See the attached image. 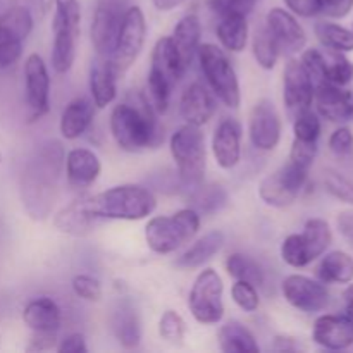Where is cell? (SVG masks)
<instances>
[{
    "label": "cell",
    "instance_id": "6",
    "mask_svg": "<svg viewBox=\"0 0 353 353\" xmlns=\"http://www.w3.org/2000/svg\"><path fill=\"white\" fill-rule=\"evenodd\" d=\"M196 57L210 92L226 107L238 109L241 102L240 81L226 52L214 43H203L199 47Z\"/></svg>",
    "mask_w": 353,
    "mask_h": 353
},
{
    "label": "cell",
    "instance_id": "42",
    "mask_svg": "<svg viewBox=\"0 0 353 353\" xmlns=\"http://www.w3.org/2000/svg\"><path fill=\"white\" fill-rule=\"evenodd\" d=\"M23 43L24 40L0 24V71L12 68L19 61L23 54Z\"/></svg>",
    "mask_w": 353,
    "mask_h": 353
},
{
    "label": "cell",
    "instance_id": "54",
    "mask_svg": "<svg viewBox=\"0 0 353 353\" xmlns=\"http://www.w3.org/2000/svg\"><path fill=\"white\" fill-rule=\"evenodd\" d=\"M57 352L61 353H86L88 347H86V340L81 333H71L61 340L57 345Z\"/></svg>",
    "mask_w": 353,
    "mask_h": 353
},
{
    "label": "cell",
    "instance_id": "53",
    "mask_svg": "<svg viewBox=\"0 0 353 353\" xmlns=\"http://www.w3.org/2000/svg\"><path fill=\"white\" fill-rule=\"evenodd\" d=\"M286 7L292 14L300 17H316L321 14L317 0H285Z\"/></svg>",
    "mask_w": 353,
    "mask_h": 353
},
{
    "label": "cell",
    "instance_id": "7",
    "mask_svg": "<svg viewBox=\"0 0 353 353\" xmlns=\"http://www.w3.org/2000/svg\"><path fill=\"white\" fill-rule=\"evenodd\" d=\"M224 283L217 271L203 269L193 281L188 295V309L200 324H217L224 317Z\"/></svg>",
    "mask_w": 353,
    "mask_h": 353
},
{
    "label": "cell",
    "instance_id": "26",
    "mask_svg": "<svg viewBox=\"0 0 353 353\" xmlns=\"http://www.w3.org/2000/svg\"><path fill=\"white\" fill-rule=\"evenodd\" d=\"M150 71L157 72L164 79H168L172 86L178 85L179 79L186 74V65L183 64L171 37L159 38L152 50V64Z\"/></svg>",
    "mask_w": 353,
    "mask_h": 353
},
{
    "label": "cell",
    "instance_id": "13",
    "mask_svg": "<svg viewBox=\"0 0 353 353\" xmlns=\"http://www.w3.org/2000/svg\"><path fill=\"white\" fill-rule=\"evenodd\" d=\"M283 123L274 103L268 99L259 100L248 117V137L257 150L271 152L281 141Z\"/></svg>",
    "mask_w": 353,
    "mask_h": 353
},
{
    "label": "cell",
    "instance_id": "17",
    "mask_svg": "<svg viewBox=\"0 0 353 353\" xmlns=\"http://www.w3.org/2000/svg\"><path fill=\"white\" fill-rule=\"evenodd\" d=\"M241 124L233 117L219 121L212 134V154L217 165L226 171L236 168L241 161Z\"/></svg>",
    "mask_w": 353,
    "mask_h": 353
},
{
    "label": "cell",
    "instance_id": "28",
    "mask_svg": "<svg viewBox=\"0 0 353 353\" xmlns=\"http://www.w3.org/2000/svg\"><path fill=\"white\" fill-rule=\"evenodd\" d=\"M54 30V43H52L50 62L57 74H65L71 71L78 54V40L81 30L79 28H52Z\"/></svg>",
    "mask_w": 353,
    "mask_h": 353
},
{
    "label": "cell",
    "instance_id": "40",
    "mask_svg": "<svg viewBox=\"0 0 353 353\" xmlns=\"http://www.w3.org/2000/svg\"><path fill=\"white\" fill-rule=\"evenodd\" d=\"M0 24L16 33L21 40H26L33 30V16L28 7L14 6L0 16Z\"/></svg>",
    "mask_w": 353,
    "mask_h": 353
},
{
    "label": "cell",
    "instance_id": "58",
    "mask_svg": "<svg viewBox=\"0 0 353 353\" xmlns=\"http://www.w3.org/2000/svg\"><path fill=\"white\" fill-rule=\"evenodd\" d=\"M186 0H152V3H154V7L157 10H162V12H168V10H172L176 9V7H179L181 3H185Z\"/></svg>",
    "mask_w": 353,
    "mask_h": 353
},
{
    "label": "cell",
    "instance_id": "2",
    "mask_svg": "<svg viewBox=\"0 0 353 353\" xmlns=\"http://www.w3.org/2000/svg\"><path fill=\"white\" fill-rule=\"evenodd\" d=\"M157 117L159 114L152 109L143 93H137L131 102L114 107L109 126L117 147L124 152H140L161 145L164 128Z\"/></svg>",
    "mask_w": 353,
    "mask_h": 353
},
{
    "label": "cell",
    "instance_id": "32",
    "mask_svg": "<svg viewBox=\"0 0 353 353\" xmlns=\"http://www.w3.org/2000/svg\"><path fill=\"white\" fill-rule=\"evenodd\" d=\"M217 340H219V347L224 353H259L257 340L252 334L248 327L238 321H230L224 326H221L219 333H217Z\"/></svg>",
    "mask_w": 353,
    "mask_h": 353
},
{
    "label": "cell",
    "instance_id": "11",
    "mask_svg": "<svg viewBox=\"0 0 353 353\" xmlns=\"http://www.w3.org/2000/svg\"><path fill=\"white\" fill-rule=\"evenodd\" d=\"M281 293L286 302L305 314L323 312L331 302L326 283L303 274H290L283 279Z\"/></svg>",
    "mask_w": 353,
    "mask_h": 353
},
{
    "label": "cell",
    "instance_id": "20",
    "mask_svg": "<svg viewBox=\"0 0 353 353\" xmlns=\"http://www.w3.org/2000/svg\"><path fill=\"white\" fill-rule=\"evenodd\" d=\"M64 169L69 186L83 190L92 186L99 179L102 162L99 155L90 148H72L65 154Z\"/></svg>",
    "mask_w": 353,
    "mask_h": 353
},
{
    "label": "cell",
    "instance_id": "3",
    "mask_svg": "<svg viewBox=\"0 0 353 353\" xmlns=\"http://www.w3.org/2000/svg\"><path fill=\"white\" fill-rule=\"evenodd\" d=\"M88 209L100 217L117 221H141L157 207L154 193L140 185H119L86 196Z\"/></svg>",
    "mask_w": 353,
    "mask_h": 353
},
{
    "label": "cell",
    "instance_id": "38",
    "mask_svg": "<svg viewBox=\"0 0 353 353\" xmlns=\"http://www.w3.org/2000/svg\"><path fill=\"white\" fill-rule=\"evenodd\" d=\"M252 52H254L255 61H257V64L262 69L271 71V69L276 68V62L279 59V50L269 30L265 28V24L259 28V30H255L254 38H252Z\"/></svg>",
    "mask_w": 353,
    "mask_h": 353
},
{
    "label": "cell",
    "instance_id": "19",
    "mask_svg": "<svg viewBox=\"0 0 353 353\" xmlns=\"http://www.w3.org/2000/svg\"><path fill=\"white\" fill-rule=\"evenodd\" d=\"M117 72L110 62L109 55H99L90 65V95L97 109H105L116 100L117 95Z\"/></svg>",
    "mask_w": 353,
    "mask_h": 353
},
{
    "label": "cell",
    "instance_id": "43",
    "mask_svg": "<svg viewBox=\"0 0 353 353\" xmlns=\"http://www.w3.org/2000/svg\"><path fill=\"white\" fill-rule=\"evenodd\" d=\"M281 259L285 264H288L290 268L295 269H302L307 268L309 264H312L300 233H293L285 238V241L281 243Z\"/></svg>",
    "mask_w": 353,
    "mask_h": 353
},
{
    "label": "cell",
    "instance_id": "51",
    "mask_svg": "<svg viewBox=\"0 0 353 353\" xmlns=\"http://www.w3.org/2000/svg\"><path fill=\"white\" fill-rule=\"evenodd\" d=\"M330 150L338 157H347L353 152V133L350 128L340 126L330 137Z\"/></svg>",
    "mask_w": 353,
    "mask_h": 353
},
{
    "label": "cell",
    "instance_id": "44",
    "mask_svg": "<svg viewBox=\"0 0 353 353\" xmlns=\"http://www.w3.org/2000/svg\"><path fill=\"white\" fill-rule=\"evenodd\" d=\"M55 14L52 28H81L79 0H54Z\"/></svg>",
    "mask_w": 353,
    "mask_h": 353
},
{
    "label": "cell",
    "instance_id": "55",
    "mask_svg": "<svg viewBox=\"0 0 353 353\" xmlns=\"http://www.w3.org/2000/svg\"><path fill=\"white\" fill-rule=\"evenodd\" d=\"M55 341H57V334H40L33 333L31 336L30 345L26 347L28 352H43V350H52L55 347Z\"/></svg>",
    "mask_w": 353,
    "mask_h": 353
},
{
    "label": "cell",
    "instance_id": "30",
    "mask_svg": "<svg viewBox=\"0 0 353 353\" xmlns=\"http://www.w3.org/2000/svg\"><path fill=\"white\" fill-rule=\"evenodd\" d=\"M316 274L326 285H350L353 281V257L343 250L324 254Z\"/></svg>",
    "mask_w": 353,
    "mask_h": 353
},
{
    "label": "cell",
    "instance_id": "61",
    "mask_svg": "<svg viewBox=\"0 0 353 353\" xmlns=\"http://www.w3.org/2000/svg\"><path fill=\"white\" fill-rule=\"evenodd\" d=\"M348 103H350V110L353 116V92H348Z\"/></svg>",
    "mask_w": 353,
    "mask_h": 353
},
{
    "label": "cell",
    "instance_id": "49",
    "mask_svg": "<svg viewBox=\"0 0 353 353\" xmlns=\"http://www.w3.org/2000/svg\"><path fill=\"white\" fill-rule=\"evenodd\" d=\"M317 148L319 147H317V143H314V141L293 140L292 150H290V161H292L293 164L300 165V168H305L310 171L314 161H316Z\"/></svg>",
    "mask_w": 353,
    "mask_h": 353
},
{
    "label": "cell",
    "instance_id": "15",
    "mask_svg": "<svg viewBox=\"0 0 353 353\" xmlns=\"http://www.w3.org/2000/svg\"><path fill=\"white\" fill-rule=\"evenodd\" d=\"M314 86L312 79L307 74L300 59H290L285 65L283 74V100L286 109L292 114H299L305 110L314 102Z\"/></svg>",
    "mask_w": 353,
    "mask_h": 353
},
{
    "label": "cell",
    "instance_id": "41",
    "mask_svg": "<svg viewBox=\"0 0 353 353\" xmlns=\"http://www.w3.org/2000/svg\"><path fill=\"white\" fill-rule=\"evenodd\" d=\"M186 323L178 312L174 310H165L161 316V321H159V334H161L162 340L169 345H174V347H179L183 345L186 336Z\"/></svg>",
    "mask_w": 353,
    "mask_h": 353
},
{
    "label": "cell",
    "instance_id": "33",
    "mask_svg": "<svg viewBox=\"0 0 353 353\" xmlns=\"http://www.w3.org/2000/svg\"><path fill=\"white\" fill-rule=\"evenodd\" d=\"M300 236H302L303 245H305L310 262H314L327 252L331 241H333V231H331L327 221L321 219V217H314V219L307 221Z\"/></svg>",
    "mask_w": 353,
    "mask_h": 353
},
{
    "label": "cell",
    "instance_id": "34",
    "mask_svg": "<svg viewBox=\"0 0 353 353\" xmlns=\"http://www.w3.org/2000/svg\"><path fill=\"white\" fill-rule=\"evenodd\" d=\"M190 207L199 214H212L226 205L228 193L221 185L210 183V185H196L190 192Z\"/></svg>",
    "mask_w": 353,
    "mask_h": 353
},
{
    "label": "cell",
    "instance_id": "48",
    "mask_svg": "<svg viewBox=\"0 0 353 353\" xmlns=\"http://www.w3.org/2000/svg\"><path fill=\"white\" fill-rule=\"evenodd\" d=\"M303 68H305L307 74L312 79L314 86H319L326 81V74H324V62H323V54H321V48H309L302 54L300 57Z\"/></svg>",
    "mask_w": 353,
    "mask_h": 353
},
{
    "label": "cell",
    "instance_id": "47",
    "mask_svg": "<svg viewBox=\"0 0 353 353\" xmlns=\"http://www.w3.org/2000/svg\"><path fill=\"white\" fill-rule=\"evenodd\" d=\"M72 292L86 302H99L102 299V283L90 274H78L72 278Z\"/></svg>",
    "mask_w": 353,
    "mask_h": 353
},
{
    "label": "cell",
    "instance_id": "50",
    "mask_svg": "<svg viewBox=\"0 0 353 353\" xmlns=\"http://www.w3.org/2000/svg\"><path fill=\"white\" fill-rule=\"evenodd\" d=\"M257 0H209V7L214 14L217 16H224V14H248L254 10Z\"/></svg>",
    "mask_w": 353,
    "mask_h": 353
},
{
    "label": "cell",
    "instance_id": "16",
    "mask_svg": "<svg viewBox=\"0 0 353 353\" xmlns=\"http://www.w3.org/2000/svg\"><path fill=\"white\" fill-rule=\"evenodd\" d=\"M314 343L326 350H347L353 347V319L340 314L317 317L312 327Z\"/></svg>",
    "mask_w": 353,
    "mask_h": 353
},
{
    "label": "cell",
    "instance_id": "25",
    "mask_svg": "<svg viewBox=\"0 0 353 353\" xmlns=\"http://www.w3.org/2000/svg\"><path fill=\"white\" fill-rule=\"evenodd\" d=\"M95 103L86 97H76L64 107L59 121V130L65 140H76L83 137L92 126L95 117Z\"/></svg>",
    "mask_w": 353,
    "mask_h": 353
},
{
    "label": "cell",
    "instance_id": "12",
    "mask_svg": "<svg viewBox=\"0 0 353 353\" xmlns=\"http://www.w3.org/2000/svg\"><path fill=\"white\" fill-rule=\"evenodd\" d=\"M24 93L28 121H40L50 109V74L47 64L38 54L28 55L24 62Z\"/></svg>",
    "mask_w": 353,
    "mask_h": 353
},
{
    "label": "cell",
    "instance_id": "1",
    "mask_svg": "<svg viewBox=\"0 0 353 353\" xmlns=\"http://www.w3.org/2000/svg\"><path fill=\"white\" fill-rule=\"evenodd\" d=\"M64 162V147L55 140L41 143L28 161L21 174V200L31 219L45 221L52 214Z\"/></svg>",
    "mask_w": 353,
    "mask_h": 353
},
{
    "label": "cell",
    "instance_id": "59",
    "mask_svg": "<svg viewBox=\"0 0 353 353\" xmlns=\"http://www.w3.org/2000/svg\"><path fill=\"white\" fill-rule=\"evenodd\" d=\"M345 312L353 319V285L348 286V290L345 292Z\"/></svg>",
    "mask_w": 353,
    "mask_h": 353
},
{
    "label": "cell",
    "instance_id": "5",
    "mask_svg": "<svg viewBox=\"0 0 353 353\" xmlns=\"http://www.w3.org/2000/svg\"><path fill=\"white\" fill-rule=\"evenodd\" d=\"M169 150L178 169L179 181L186 188L200 185L203 181L207 164L205 137L200 126L185 123L181 128H178L171 134Z\"/></svg>",
    "mask_w": 353,
    "mask_h": 353
},
{
    "label": "cell",
    "instance_id": "62",
    "mask_svg": "<svg viewBox=\"0 0 353 353\" xmlns=\"http://www.w3.org/2000/svg\"><path fill=\"white\" fill-rule=\"evenodd\" d=\"M0 162H2V154H0Z\"/></svg>",
    "mask_w": 353,
    "mask_h": 353
},
{
    "label": "cell",
    "instance_id": "22",
    "mask_svg": "<svg viewBox=\"0 0 353 353\" xmlns=\"http://www.w3.org/2000/svg\"><path fill=\"white\" fill-rule=\"evenodd\" d=\"M23 321L33 333L57 334L62 326V312L57 302L48 296H40L26 303Z\"/></svg>",
    "mask_w": 353,
    "mask_h": 353
},
{
    "label": "cell",
    "instance_id": "60",
    "mask_svg": "<svg viewBox=\"0 0 353 353\" xmlns=\"http://www.w3.org/2000/svg\"><path fill=\"white\" fill-rule=\"evenodd\" d=\"M52 3H54V0H38V6H40L41 12L43 14H47L48 10H50Z\"/></svg>",
    "mask_w": 353,
    "mask_h": 353
},
{
    "label": "cell",
    "instance_id": "52",
    "mask_svg": "<svg viewBox=\"0 0 353 353\" xmlns=\"http://www.w3.org/2000/svg\"><path fill=\"white\" fill-rule=\"evenodd\" d=\"M321 7V14L333 19H341L348 16L353 9V0H317Z\"/></svg>",
    "mask_w": 353,
    "mask_h": 353
},
{
    "label": "cell",
    "instance_id": "35",
    "mask_svg": "<svg viewBox=\"0 0 353 353\" xmlns=\"http://www.w3.org/2000/svg\"><path fill=\"white\" fill-rule=\"evenodd\" d=\"M314 33L324 48L345 52V54L353 52V30L331 21H317Z\"/></svg>",
    "mask_w": 353,
    "mask_h": 353
},
{
    "label": "cell",
    "instance_id": "10",
    "mask_svg": "<svg viewBox=\"0 0 353 353\" xmlns=\"http://www.w3.org/2000/svg\"><path fill=\"white\" fill-rule=\"evenodd\" d=\"M131 7V0H97L90 37L99 55H110L117 31Z\"/></svg>",
    "mask_w": 353,
    "mask_h": 353
},
{
    "label": "cell",
    "instance_id": "57",
    "mask_svg": "<svg viewBox=\"0 0 353 353\" xmlns=\"http://www.w3.org/2000/svg\"><path fill=\"white\" fill-rule=\"evenodd\" d=\"M302 348L300 341L292 336H276L271 345V350L274 352H300Z\"/></svg>",
    "mask_w": 353,
    "mask_h": 353
},
{
    "label": "cell",
    "instance_id": "37",
    "mask_svg": "<svg viewBox=\"0 0 353 353\" xmlns=\"http://www.w3.org/2000/svg\"><path fill=\"white\" fill-rule=\"evenodd\" d=\"M324 62V74L326 81L338 86H347L353 81V62L347 57L345 52L330 50L324 48L321 50Z\"/></svg>",
    "mask_w": 353,
    "mask_h": 353
},
{
    "label": "cell",
    "instance_id": "18",
    "mask_svg": "<svg viewBox=\"0 0 353 353\" xmlns=\"http://www.w3.org/2000/svg\"><path fill=\"white\" fill-rule=\"evenodd\" d=\"M216 110V95L205 85L195 81L186 86L179 100V114L186 124L202 128L212 119Z\"/></svg>",
    "mask_w": 353,
    "mask_h": 353
},
{
    "label": "cell",
    "instance_id": "23",
    "mask_svg": "<svg viewBox=\"0 0 353 353\" xmlns=\"http://www.w3.org/2000/svg\"><path fill=\"white\" fill-rule=\"evenodd\" d=\"M314 102H316L317 114L331 123L343 124L353 117L348 103V92L333 83H323L316 86Z\"/></svg>",
    "mask_w": 353,
    "mask_h": 353
},
{
    "label": "cell",
    "instance_id": "24",
    "mask_svg": "<svg viewBox=\"0 0 353 353\" xmlns=\"http://www.w3.org/2000/svg\"><path fill=\"white\" fill-rule=\"evenodd\" d=\"M110 330L117 343L123 348L133 350L141 341V321L133 303L123 300L114 307L110 314Z\"/></svg>",
    "mask_w": 353,
    "mask_h": 353
},
{
    "label": "cell",
    "instance_id": "45",
    "mask_svg": "<svg viewBox=\"0 0 353 353\" xmlns=\"http://www.w3.org/2000/svg\"><path fill=\"white\" fill-rule=\"evenodd\" d=\"M324 188L330 193L331 196L338 199L340 202L353 205V181L348 179L347 176H343L341 172L333 171V169H327L324 172Z\"/></svg>",
    "mask_w": 353,
    "mask_h": 353
},
{
    "label": "cell",
    "instance_id": "8",
    "mask_svg": "<svg viewBox=\"0 0 353 353\" xmlns=\"http://www.w3.org/2000/svg\"><path fill=\"white\" fill-rule=\"evenodd\" d=\"M145 38H147V21L143 10L138 6H131L117 31L112 52L109 55L117 74L126 72L140 57Z\"/></svg>",
    "mask_w": 353,
    "mask_h": 353
},
{
    "label": "cell",
    "instance_id": "31",
    "mask_svg": "<svg viewBox=\"0 0 353 353\" xmlns=\"http://www.w3.org/2000/svg\"><path fill=\"white\" fill-rule=\"evenodd\" d=\"M217 40L228 52L240 54L248 43V21L243 14H224L219 16L216 26Z\"/></svg>",
    "mask_w": 353,
    "mask_h": 353
},
{
    "label": "cell",
    "instance_id": "39",
    "mask_svg": "<svg viewBox=\"0 0 353 353\" xmlns=\"http://www.w3.org/2000/svg\"><path fill=\"white\" fill-rule=\"evenodd\" d=\"M321 131H323V126H321L319 114L314 112L310 107L295 114V121H293V140L319 143Z\"/></svg>",
    "mask_w": 353,
    "mask_h": 353
},
{
    "label": "cell",
    "instance_id": "29",
    "mask_svg": "<svg viewBox=\"0 0 353 353\" xmlns=\"http://www.w3.org/2000/svg\"><path fill=\"white\" fill-rule=\"evenodd\" d=\"M224 245V233L223 231H210L200 236L188 250L183 252L176 261V265L179 269H196L202 268L203 264L210 261Z\"/></svg>",
    "mask_w": 353,
    "mask_h": 353
},
{
    "label": "cell",
    "instance_id": "21",
    "mask_svg": "<svg viewBox=\"0 0 353 353\" xmlns=\"http://www.w3.org/2000/svg\"><path fill=\"white\" fill-rule=\"evenodd\" d=\"M54 224L61 233L71 234V236H86L102 224V219L88 209L86 196H81L59 210Z\"/></svg>",
    "mask_w": 353,
    "mask_h": 353
},
{
    "label": "cell",
    "instance_id": "46",
    "mask_svg": "<svg viewBox=\"0 0 353 353\" xmlns=\"http://www.w3.org/2000/svg\"><path fill=\"white\" fill-rule=\"evenodd\" d=\"M231 299L243 312H255L261 305L257 286L247 281H234L233 288H231Z\"/></svg>",
    "mask_w": 353,
    "mask_h": 353
},
{
    "label": "cell",
    "instance_id": "9",
    "mask_svg": "<svg viewBox=\"0 0 353 353\" xmlns=\"http://www.w3.org/2000/svg\"><path fill=\"white\" fill-rule=\"evenodd\" d=\"M307 178H309V169L300 168L290 161L288 164L281 165L278 171L262 179L259 185V196L265 205L285 209L299 199Z\"/></svg>",
    "mask_w": 353,
    "mask_h": 353
},
{
    "label": "cell",
    "instance_id": "56",
    "mask_svg": "<svg viewBox=\"0 0 353 353\" xmlns=\"http://www.w3.org/2000/svg\"><path fill=\"white\" fill-rule=\"evenodd\" d=\"M336 226L341 236L353 247V210H345L336 217Z\"/></svg>",
    "mask_w": 353,
    "mask_h": 353
},
{
    "label": "cell",
    "instance_id": "14",
    "mask_svg": "<svg viewBox=\"0 0 353 353\" xmlns=\"http://www.w3.org/2000/svg\"><path fill=\"white\" fill-rule=\"evenodd\" d=\"M265 28L271 33L272 40L276 41L279 55H293L300 54L307 45V34L302 24L299 23L295 14L288 9L281 7H272L265 16Z\"/></svg>",
    "mask_w": 353,
    "mask_h": 353
},
{
    "label": "cell",
    "instance_id": "27",
    "mask_svg": "<svg viewBox=\"0 0 353 353\" xmlns=\"http://www.w3.org/2000/svg\"><path fill=\"white\" fill-rule=\"evenodd\" d=\"M200 38H202V23H200L196 14L183 16L172 30L171 40L186 69H190L196 52H199Z\"/></svg>",
    "mask_w": 353,
    "mask_h": 353
},
{
    "label": "cell",
    "instance_id": "36",
    "mask_svg": "<svg viewBox=\"0 0 353 353\" xmlns=\"http://www.w3.org/2000/svg\"><path fill=\"white\" fill-rule=\"evenodd\" d=\"M224 265H226L228 274L236 279V281H247L250 285L257 286V288L264 285V269L261 268L257 261H254L248 255L240 254V252L231 254L224 262Z\"/></svg>",
    "mask_w": 353,
    "mask_h": 353
},
{
    "label": "cell",
    "instance_id": "4",
    "mask_svg": "<svg viewBox=\"0 0 353 353\" xmlns=\"http://www.w3.org/2000/svg\"><path fill=\"white\" fill-rule=\"evenodd\" d=\"M200 228V214L192 207L171 216L152 217L145 226V241L159 255H168L188 243Z\"/></svg>",
    "mask_w": 353,
    "mask_h": 353
}]
</instances>
